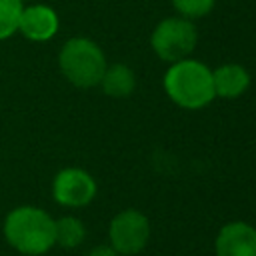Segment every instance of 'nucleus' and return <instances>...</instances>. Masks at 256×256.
Wrapping results in <instances>:
<instances>
[{
  "mask_svg": "<svg viewBox=\"0 0 256 256\" xmlns=\"http://www.w3.org/2000/svg\"><path fill=\"white\" fill-rule=\"evenodd\" d=\"M6 242L20 254L42 256L56 244V220L38 206L10 210L2 226Z\"/></svg>",
  "mask_w": 256,
  "mask_h": 256,
  "instance_id": "f257e3e1",
  "label": "nucleus"
},
{
  "mask_svg": "<svg viewBox=\"0 0 256 256\" xmlns=\"http://www.w3.org/2000/svg\"><path fill=\"white\" fill-rule=\"evenodd\" d=\"M164 92L176 106L184 110L206 108L216 98L212 70L194 58L172 62L164 74Z\"/></svg>",
  "mask_w": 256,
  "mask_h": 256,
  "instance_id": "f03ea898",
  "label": "nucleus"
},
{
  "mask_svg": "<svg viewBox=\"0 0 256 256\" xmlns=\"http://www.w3.org/2000/svg\"><path fill=\"white\" fill-rule=\"evenodd\" d=\"M58 66L64 78L76 88H94L108 66L104 50L86 36H74L64 42L58 54Z\"/></svg>",
  "mask_w": 256,
  "mask_h": 256,
  "instance_id": "7ed1b4c3",
  "label": "nucleus"
},
{
  "mask_svg": "<svg viewBox=\"0 0 256 256\" xmlns=\"http://www.w3.org/2000/svg\"><path fill=\"white\" fill-rule=\"evenodd\" d=\"M196 44H198V30L194 20L184 18L180 14L160 20L150 34V46L154 54L170 64L190 58Z\"/></svg>",
  "mask_w": 256,
  "mask_h": 256,
  "instance_id": "20e7f679",
  "label": "nucleus"
},
{
  "mask_svg": "<svg viewBox=\"0 0 256 256\" xmlns=\"http://www.w3.org/2000/svg\"><path fill=\"white\" fill-rule=\"evenodd\" d=\"M110 248L118 256L140 254L150 240V220L144 212L136 208L120 210L108 226Z\"/></svg>",
  "mask_w": 256,
  "mask_h": 256,
  "instance_id": "39448f33",
  "label": "nucleus"
},
{
  "mask_svg": "<svg viewBox=\"0 0 256 256\" xmlns=\"http://www.w3.org/2000/svg\"><path fill=\"white\" fill-rule=\"evenodd\" d=\"M98 192L96 180L84 168L68 166L62 168L52 180V198L66 208L88 206Z\"/></svg>",
  "mask_w": 256,
  "mask_h": 256,
  "instance_id": "423d86ee",
  "label": "nucleus"
},
{
  "mask_svg": "<svg viewBox=\"0 0 256 256\" xmlns=\"http://www.w3.org/2000/svg\"><path fill=\"white\" fill-rule=\"evenodd\" d=\"M216 256H256V228L248 222L232 220L224 224L214 240Z\"/></svg>",
  "mask_w": 256,
  "mask_h": 256,
  "instance_id": "0eeeda50",
  "label": "nucleus"
},
{
  "mask_svg": "<svg viewBox=\"0 0 256 256\" xmlns=\"http://www.w3.org/2000/svg\"><path fill=\"white\" fill-rule=\"evenodd\" d=\"M58 26H60L58 14L48 4L22 6L18 32L24 38H28L32 42H48L58 32Z\"/></svg>",
  "mask_w": 256,
  "mask_h": 256,
  "instance_id": "6e6552de",
  "label": "nucleus"
},
{
  "mask_svg": "<svg viewBox=\"0 0 256 256\" xmlns=\"http://www.w3.org/2000/svg\"><path fill=\"white\" fill-rule=\"evenodd\" d=\"M250 82H252L250 72L236 62L220 64L218 68L212 70V86L216 98H226V100L238 98L250 88Z\"/></svg>",
  "mask_w": 256,
  "mask_h": 256,
  "instance_id": "1a4fd4ad",
  "label": "nucleus"
},
{
  "mask_svg": "<svg viewBox=\"0 0 256 256\" xmlns=\"http://www.w3.org/2000/svg\"><path fill=\"white\" fill-rule=\"evenodd\" d=\"M102 92L106 96H112V98H126L134 92L136 88V76H134V70L126 64H112V66H106L102 78H100V84Z\"/></svg>",
  "mask_w": 256,
  "mask_h": 256,
  "instance_id": "9d476101",
  "label": "nucleus"
},
{
  "mask_svg": "<svg viewBox=\"0 0 256 256\" xmlns=\"http://www.w3.org/2000/svg\"><path fill=\"white\" fill-rule=\"evenodd\" d=\"M86 238V226L76 216H62L56 220V244L72 250L78 248Z\"/></svg>",
  "mask_w": 256,
  "mask_h": 256,
  "instance_id": "9b49d317",
  "label": "nucleus"
},
{
  "mask_svg": "<svg viewBox=\"0 0 256 256\" xmlns=\"http://www.w3.org/2000/svg\"><path fill=\"white\" fill-rule=\"evenodd\" d=\"M20 14H22V2L0 0V42L18 32Z\"/></svg>",
  "mask_w": 256,
  "mask_h": 256,
  "instance_id": "f8f14e48",
  "label": "nucleus"
},
{
  "mask_svg": "<svg viewBox=\"0 0 256 256\" xmlns=\"http://www.w3.org/2000/svg\"><path fill=\"white\" fill-rule=\"evenodd\" d=\"M170 2L180 16L190 18V20L210 14L212 8L216 6V0H170Z\"/></svg>",
  "mask_w": 256,
  "mask_h": 256,
  "instance_id": "ddd939ff",
  "label": "nucleus"
},
{
  "mask_svg": "<svg viewBox=\"0 0 256 256\" xmlns=\"http://www.w3.org/2000/svg\"><path fill=\"white\" fill-rule=\"evenodd\" d=\"M88 256H118L110 246H96Z\"/></svg>",
  "mask_w": 256,
  "mask_h": 256,
  "instance_id": "4468645a",
  "label": "nucleus"
},
{
  "mask_svg": "<svg viewBox=\"0 0 256 256\" xmlns=\"http://www.w3.org/2000/svg\"><path fill=\"white\" fill-rule=\"evenodd\" d=\"M16 2H24V0H16Z\"/></svg>",
  "mask_w": 256,
  "mask_h": 256,
  "instance_id": "2eb2a0df",
  "label": "nucleus"
}]
</instances>
